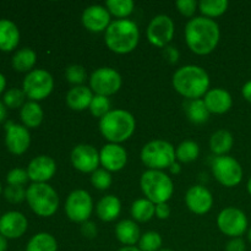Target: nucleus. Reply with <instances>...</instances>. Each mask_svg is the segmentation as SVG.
<instances>
[{"label": "nucleus", "mask_w": 251, "mask_h": 251, "mask_svg": "<svg viewBox=\"0 0 251 251\" xmlns=\"http://www.w3.org/2000/svg\"><path fill=\"white\" fill-rule=\"evenodd\" d=\"M100 161L108 172H119L126 166V150L118 144H107L100 151Z\"/></svg>", "instance_id": "17"}, {"label": "nucleus", "mask_w": 251, "mask_h": 251, "mask_svg": "<svg viewBox=\"0 0 251 251\" xmlns=\"http://www.w3.org/2000/svg\"><path fill=\"white\" fill-rule=\"evenodd\" d=\"M20 42V31L16 25L6 19L0 20V50L11 51Z\"/></svg>", "instance_id": "24"}, {"label": "nucleus", "mask_w": 251, "mask_h": 251, "mask_svg": "<svg viewBox=\"0 0 251 251\" xmlns=\"http://www.w3.org/2000/svg\"><path fill=\"white\" fill-rule=\"evenodd\" d=\"M1 191H2V188H1V183H0V194H1Z\"/></svg>", "instance_id": "56"}, {"label": "nucleus", "mask_w": 251, "mask_h": 251, "mask_svg": "<svg viewBox=\"0 0 251 251\" xmlns=\"http://www.w3.org/2000/svg\"><path fill=\"white\" fill-rule=\"evenodd\" d=\"M229 2L227 0H201L199 2V9H200L202 16L207 19H215L220 17L227 11Z\"/></svg>", "instance_id": "32"}, {"label": "nucleus", "mask_w": 251, "mask_h": 251, "mask_svg": "<svg viewBox=\"0 0 251 251\" xmlns=\"http://www.w3.org/2000/svg\"><path fill=\"white\" fill-rule=\"evenodd\" d=\"M248 238H249V242L251 243V229L249 230V234H248Z\"/></svg>", "instance_id": "54"}, {"label": "nucleus", "mask_w": 251, "mask_h": 251, "mask_svg": "<svg viewBox=\"0 0 251 251\" xmlns=\"http://www.w3.org/2000/svg\"><path fill=\"white\" fill-rule=\"evenodd\" d=\"M122 76L112 68H100L93 71L90 77V88L98 96L115 95L122 87Z\"/></svg>", "instance_id": "11"}, {"label": "nucleus", "mask_w": 251, "mask_h": 251, "mask_svg": "<svg viewBox=\"0 0 251 251\" xmlns=\"http://www.w3.org/2000/svg\"><path fill=\"white\" fill-rule=\"evenodd\" d=\"M141 161L149 169L163 171L176 162V154L173 145L164 140H153L141 150Z\"/></svg>", "instance_id": "7"}, {"label": "nucleus", "mask_w": 251, "mask_h": 251, "mask_svg": "<svg viewBox=\"0 0 251 251\" xmlns=\"http://www.w3.org/2000/svg\"><path fill=\"white\" fill-rule=\"evenodd\" d=\"M27 218L17 211H10L0 217V234L9 239L22 237L27 230Z\"/></svg>", "instance_id": "20"}, {"label": "nucleus", "mask_w": 251, "mask_h": 251, "mask_svg": "<svg viewBox=\"0 0 251 251\" xmlns=\"http://www.w3.org/2000/svg\"><path fill=\"white\" fill-rule=\"evenodd\" d=\"M140 186L147 200L154 205L167 202L174 193L173 180L163 171L149 169L144 172L140 179Z\"/></svg>", "instance_id": "5"}, {"label": "nucleus", "mask_w": 251, "mask_h": 251, "mask_svg": "<svg viewBox=\"0 0 251 251\" xmlns=\"http://www.w3.org/2000/svg\"><path fill=\"white\" fill-rule=\"evenodd\" d=\"M91 183L98 190H107L110 188L113 183L110 172L105 171L104 168H98L91 176Z\"/></svg>", "instance_id": "37"}, {"label": "nucleus", "mask_w": 251, "mask_h": 251, "mask_svg": "<svg viewBox=\"0 0 251 251\" xmlns=\"http://www.w3.org/2000/svg\"><path fill=\"white\" fill-rule=\"evenodd\" d=\"M186 117L194 124H203L208 120L211 113L208 112L203 100H188L184 103Z\"/></svg>", "instance_id": "26"}, {"label": "nucleus", "mask_w": 251, "mask_h": 251, "mask_svg": "<svg viewBox=\"0 0 251 251\" xmlns=\"http://www.w3.org/2000/svg\"><path fill=\"white\" fill-rule=\"evenodd\" d=\"M118 251H141V250L136 247H123Z\"/></svg>", "instance_id": "52"}, {"label": "nucleus", "mask_w": 251, "mask_h": 251, "mask_svg": "<svg viewBox=\"0 0 251 251\" xmlns=\"http://www.w3.org/2000/svg\"><path fill=\"white\" fill-rule=\"evenodd\" d=\"M247 188H248V191H249V194H250V195H251V176H250L249 181H248V185H247Z\"/></svg>", "instance_id": "53"}, {"label": "nucleus", "mask_w": 251, "mask_h": 251, "mask_svg": "<svg viewBox=\"0 0 251 251\" xmlns=\"http://www.w3.org/2000/svg\"><path fill=\"white\" fill-rule=\"evenodd\" d=\"M234 139L228 130H218L211 136L210 149L218 156H226L232 150Z\"/></svg>", "instance_id": "27"}, {"label": "nucleus", "mask_w": 251, "mask_h": 251, "mask_svg": "<svg viewBox=\"0 0 251 251\" xmlns=\"http://www.w3.org/2000/svg\"><path fill=\"white\" fill-rule=\"evenodd\" d=\"M71 163L81 173H93L100 166V152L92 145L81 144L71 151Z\"/></svg>", "instance_id": "14"}, {"label": "nucleus", "mask_w": 251, "mask_h": 251, "mask_svg": "<svg viewBox=\"0 0 251 251\" xmlns=\"http://www.w3.org/2000/svg\"><path fill=\"white\" fill-rule=\"evenodd\" d=\"M169 169H171V172L173 174H179L181 171V167H180V164L176 163V162H174V163L169 167Z\"/></svg>", "instance_id": "49"}, {"label": "nucleus", "mask_w": 251, "mask_h": 251, "mask_svg": "<svg viewBox=\"0 0 251 251\" xmlns=\"http://www.w3.org/2000/svg\"><path fill=\"white\" fill-rule=\"evenodd\" d=\"M122 212V202L114 195H107L97 203V216L103 222H112L117 220Z\"/></svg>", "instance_id": "25"}, {"label": "nucleus", "mask_w": 251, "mask_h": 251, "mask_svg": "<svg viewBox=\"0 0 251 251\" xmlns=\"http://www.w3.org/2000/svg\"><path fill=\"white\" fill-rule=\"evenodd\" d=\"M20 117L25 126L34 129V127H38L43 122V110L38 103L31 100V102L25 103L24 107L21 108Z\"/></svg>", "instance_id": "28"}, {"label": "nucleus", "mask_w": 251, "mask_h": 251, "mask_svg": "<svg viewBox=\"0 0 251 251\" xmlns=\"http://www.w3.org/2000/svg\"><path fill=\"white\" fill-rule=\"evenodd\" d=\"M37 60V54L31 48H22L12 56V66L19 73H26L34 66Z\"/></svg>", "instance_id": "31"}, {"label": "nucleus", "mask_w": 251, "mask_h": 251, "mask_svg": "<svg viewBox=\"0 0 251 251\" xmlns=\"http://www.w3.org/2000/svg\"><path fill=\"white\" fill-rule=\"evenodd\" d=\"M65 77L73 85L82 86V83L86 81L87 75H86V70L83 66L75 64V65H70L66 69Z\"/></svg>", "instance_id": "39"}, {"label": "nucleus", "mask_w": 251, "mask_h": 251, "mask_svg": "<svg viewBox=\"0 0 251 251\" xmlns=\"http://www.w3.org/2000/svg\"><path fill=\"white\" fill-rule=\"evenodd\" d=\"M217 226L225 235L240 238L248 229L247 215L239 208L227 207L218 215Z\"/></svg>", "instance_id": "12"}, {"label": "nucleus", "mask_w": 251, "mask_h": 251, "mask_svg": "<svg viewBox=\"0 0 251 251\" xmlns=\"http://www.w3.org/2000/svg\"><path fill=\"white\" fill-rule=\"evenodd\" d=\"M173 87L186 100H200L208 92L210 77L205 69L198 65H185L174 73Z\"/></svg>", "instance_id": "2"}, {"label": "nucleus", "mask_w": 251, "mask_h": 251, "mask_svg": "<svg viewBox=\"0 0 251 251\" xmlns=\"http://www.w3.org/2000/svg\"><path fill=\"white\" fill-rule=\"evenodd\" d=\"M54 88L53 76L43 69H36L29 71L22 83V91L26 97L37 102L48 97Z\"/></svg>", "instance_id": "8"}, {"label": "nucleus", "mask_w": 251, "mask_h": 251, "mask_svg": "<svg viewBox=\"0 0 251 251\" xmlns=\"http://www.w3.org/2000/svg\"><path fill=\"white\" fill-rule=\"evenodd\" d=\"M176 159L181 163H190L198 159L199 154H200V147L195 141H190L186 140L183 141L176 150Z\"/></svg>", "instance_id": "33"}, {"label": "nucleus", "mask_w": 251, "mask_h": 251, "mask_svg": "<svg viewBox=\"0 0 251 251\" xmlns=\"http://www.w3.org/2000/svg\"><path fill=\"white\" fill-rule=\"evenodd\" d=\"M247 245L242 238H232L226 245V251H245Z\"/></svg>", "instance_id": "44"}, {"label": "nucleus", "mask_w": 251, "mask_h": 251, "mask_svg": "<svg viewBox=\"0 0 251 251\" xmlns=\"http://www.w3.org/2000/svg\"><path fill=\"white\" fill-rule=\"evenodd\" d=\"M104 39L108 48L114 53H131L139 44V27L131 20H117L109 25Z\"/></svg>", "instance_id": "3"}, {"label": "nucleus", "mask_w": 251, "mask_h": 251, "mask_svg": "<svg viewBox=\"0 0 251 251\" xmlns=\"http://www.w3.org/2000/svg\"><path fill=\"white\" fill-rule=\"evenodd\" d=\"M163 53L167 60H168L171 64H176V61L179 60V56H180L178 49L173 46H167L166 48H164Z\"/></svg>", "instance_id": "45"}, {"label": "nucleus", "mask_w": 251, "mask_h": 251, "mask_svg": "<svg viewBox=\"0 0 251 251\" xmlns=\"http://www.w3.org/2000/svg\"><path fill=\"white\" fill-rule=\"evenodd\" d=\"M26 200L31 210L41 217H50L58 211L56 191L47 183H33L26 190Z\"/></svg>", "instance_id": "6"}, {"label": "nucleus", "mask_w": 251, "mask_h": 251, "mask_svg": "<svg viewBox=\"0 0 251 251\" xmlns=\"http://www.w3.org/2000/svg\"><path fill=\"white\" fill-rule=\"evenodd\" d=\"M162 237L157 232H146L139 240V249L141 251H159L162 247Z\"/></svg>", "instance_id": "35"}, {"label": "nucleus", "mask_w": 251, "mask_h": 251, "mask_svg": "<svg viewBox=\"0 0 251 251\" xmlns=\"http://www.w3.org/2000/svg\"><path fill=\"white\" fill-rule=\"evenodd\" d=\"M90 112L95 118H100L102 119L105 114L110 112V100L108 97L104 96H93V100L90 104Z\"/></svg>", "instance_id": "36"}, {"label": "nucleus", "mask_w": 251, "mask_h": 251, "mask_svg": "<svg viewBox=\"0 0 251 251\" xmlns=\"http://www.w3.org/2000/svg\"><path fill=\"white\" fill-rule=\"evenodd\" d=\"M105 7L109 14L124 20L132 14L135 4L132 0H107Z\"/></svg>", "instance_id": "34"}, {"label": "nucleus", "mask_w": 251, "mask_h": 251, "mask_svg": "<svg viewBox=\"0 0 251 251\" xmlns=\"http://www.w3.org/2000/svg\"><path fill=\"white\" fill-rule=\"evenodd\" d=\"M208 112L213 114H225L232 108L233 100L228 91L223 88H212L208 91L203 98Z\"/></svg>", "instance_id": "21"}, {"label": "nucleus", "mask_w": 251, "mask_h": 251, "mask_svg": "<svg viewBox=\"0 0 251 251\" xmlns=\"http://www.w3.org/2000/svg\"><path fill=\"white\" fill-rule=\"evenodd\" d=\"M110 24V14L105 6L91 5L82 12V25L88 31L95 33L107 31Z\"/></svg>", "instance_id": "19"}, {"label": "nucleus", "mask_w": 251, "mask_h": 251, "mask_svg": "<svg viewBox=\"0 0 251 251\" xmlns=\"http://www.w3.org/2000/svg\"><path fill=\"white\" fill-rule=\"evenodd\" d=\"M28 173L27 171L21 168H15L7 173L6 180L9 183V185H19L22 186L28 181Z\"/></svg>", "instance_id": "41"}, {"label": "nucleus", "mask_w": 251, "mask_h": 251, "mask_svg": "<svg viewBox=\"0 0 251 251\" xmlns=\"http://www.w3.org/2000/svg\"><path fill=\"white\" fill-rule=\"evenodd\" d=\"M7 249V240L4 235L0 234V251H6Z\"/></svg>", "instance_id": "50"}, {"label": "nucleus", "mask_w": 251, "mask_h": 251, "mask_svg": "<svg viewBox=\"0 0 251 251\" xmlns=\"http://www.w3.org/2000/svg\"><path fill=\"white\" fill-rule=\"evenodd\" d=\"M174 31L173 20L167 15H158L151 20L147 27V39L152 46L166 48L173 39Z\"/></svg>", "instance_id": "13"}, {"label": "nucleus", "mask_w": 251, "mask_h": 251, "mask_svg": "<svg viewBox=\"0 0 251 251\" xmlns=\"http://www.w3.org/2000/svg\"><path fill=\"white\" fill-rule=\"evenodd\" d=\"M212 173L216 180L226 188H234L243 180V168L230 156H218L212 162Z\"/></svg>", "instance_id": "9"}, {"label": "nucleus", "mask_w": 251, "mask_h": 251, "mask_svg": "<svg viewBox=\"0 0 251 251\" xmlns=\"http://www.w3.org/2000/svg\"><path fill=\"white\" fill-rule=\"evenodd\" d=\"M5 86H6V80H5V76L0 73V93L4 91Z\"/></svg>", "instance_id": "51"}, {"label": "nucleus", "mask_w": 251, "mask_h": 251, "mask_svg": "<svg viewBox=\"0 0 251 251\" xmlns=\"http://www.w3.org/2000/svg\"><path fill=\"white\" fill-rule=\"evenodd\" d=\"M156 216L159 220H167L171 216V207L168 206V203L164 202L156 205Z\"/></svg>", "instance_id": "46"}, {"label": "nucleus", "mask_w": 251, "mask_h": 251, "mask_svg": "<svg viewBox=\"0 0 251 251\" xmlns=\"http://www.w3.org/2000/svg\"><path fill=\"white\" fill-rule=\"evenodd\" d=\"M56 172V163L51 157L42 154L29 162L27 167L28 178L33 183H47L54 176Z\"/></svg>", "instance_id": "18"}, {"label": "nucleus", "mask_w": 251, "mask_h": 251, "mask_svg": "<svg viewBox=\"0 0 251 251\" xmlns=\"http://www.w3.org/2000/svg\"><path fill=\"white\" fill-rule=\"evenodd\" d=\"M115 237L125 247H134L141 238L139 226L131 220L120 221L115 227Z\"/></svg>", "instance_id": "23"}, {"label": "nucleus", "mask_w": 251, "mask_h": 251, "mask_svg": "<svg viewBox=\"0 0 251 251\" xmlns=\"http://www.w3.org/2000/svg\"><path fill=\"white\" fill-rule=\"evenodd\" d=\"M221 32L217 22L205 16L194 17L185 26V41L191 51L198 55L212 53L220 42Z\"/></svg>", "instance_id": "1"}, {"label": "nucleus", "mask_w": 251, "mask_h": 251, "mask_svg": "<svg viewBox=\"0 0 251 251\" xmlns=\"http://www.w3.org/2000/svg\"><path fill=\"white\" fill-rule=\"evenodd\" d=\"M5 199L11 203H20L26 199V190L24 186L9 185L4 190Z\"/></svg>", "instance_id": "40"}, {"label": "nucleus", "mask_w": 251, "mask_h": 251, "mask_svg": "<svg viewBox=\"0 0 251 251\" xmlns=\"http://www.w3.org/2000/svg\"><path fill=\"white\" fill-rule=\"evenodd\" d=\"M5 118H6V107H5L4 102L0 100V123L4 122Z\"/></svg>", "instance_id": "48"}, {"label": "nucleus", "mask_w": 251, "mask_h": 251, "mask_svg": "<svg viewBox=\"0 0 251 251\" xmlns=\"http://www.w3.org/2000/svg\"><path fill=\"white\" fill-rule=\"evenodd\" d=\"M93 211V201L90 194L82 189L70 193L65 201V213L70 221L75 223H85Z\"/></svg>", "instance_id": "10"}, {"label": "nucleus", "mask_w": 251, "mask_h": 251, "mask_svg": "<svg viewBox=\"0 0 251 251\" xmlns=\"http://www.w3.org/2000/svg\"><path fill=\"white\" fill-rule=\"evenodd\" d=\"M156 215V205L150 200L145 199H139L134 201L131 206V216L137 222H149L152 217Z\"/></svg>", "instance_id": "29"}, {"label": "nucleus", "mask_w": 251, "mask_h": 251, "mask_svg": "<svg viewBox=\"0 0 251 251\" xmlns=\"http://www.w3.org/2000/svg\"><path fill=\"white\" fill-rule=\"evenodd\" d=\"M81 233H82L83 237L87 238V239H93V238L97 237L98 229L97 227H96L95 223L87 221V222L82 223V226H81Z\"/></svg>", "instance_id": "43"}, {"label": "nucleus", "mask_w": 251, "mask_h": 251, "mask_svg": "<svg viewBox=\"0 0 251 251\" xmlns=\"http://www.w3.org/2000/svg\"><path fill=\"white\" fill-rule=\"evenodd\" d=\"M93 100L92 90L86 86H75L66 95V104L73 110H85L90 108Z\"/></svg>", "instance_id": "22"}, {"label": "nucleus", "mask_w": 251, "mask_h": 251, "mask_svg": "<svg viewBox=\"0 0 251 251\" xmlns=\"http://www.w3.org/2000/svg\"><path fill=\"white\" fill-rule=\"evenodd\" d=\"M242 95H243V97L248 100V102L251 103V81H248V82L243 86Z\"/></svg>", "instance_id": "47"}, {"label": "nucleus", "mask_w": 251, "mask_h": 251, "mask_svg": "<svg viewBox=\"0 0 251 251\" xmlns=\"http://www.w3.org/2000/svg\"><path fill=\"white\" fill-rule=\"evenodd\" d=\"M25 92L19 88H11L4 95V104L7 108H20L25 104Z\"/></svg>", "instance_id": "38"}, {"label": "nucleus", "mask_w": 251, "mask_h": 251, "mask_svg": "<svg viewBox=\"0 0 251 251\" xmlns=\"http://www.w3.org/2000/svg\"><path fill=\"white\" fill-rule=\"evenodd\" d=\"M136 122L131 113L124 109L110 110L100 119V131L109 144H122L132 136Z\"/></svg>", "instance_id": "4"}, {"label": "nucleus", "mask_w": 251, "mask_h": 251, "mask_svg": "<svg viewBox=\"0 0 251 251\" xmlns=\"http://www.w3.org/2000/svg\"><path fill=\"white\" fill-rule=\"evenodd\" d=\"M176 6L178 7L179 12L186 17H191L196 11L198 2L195 0H178L176 2Z\"/></svg>", "instance_id": "42"}, {"label": "nucleus", "mask_w": 251, "mask_h": 251, "mask_svg": "<svg viewBox=\"0 0 251 251\" xmlns=\"http://www.w3.org/2000/svg\"><path fill=\"white\" fill-rule=\"evenodd\" d=\"M26 251H58V243L53 235L42 232L29 239Z\"/></svg>", "instance_id": "30"}, {"label": "nucleus", "mask_w": 251, "mask_h": 251, "mask_svg": "<svg viewBox=\"0 0 251 251\" xmlns=\"http://www.w3.org/2000/svg\"><path fill=\"white\" fill-rule=\"evenodd\" d=\"M185 203L189 210L195 215H205L212 208V194L205 186L194 185L186 191Z\"/></svg>", "instance_id": "16"}, {"label": "nucleus", "mask_w": 251, "mask_h": 251, "mask_svg": "<svg viewBox=\"0 0 251 251\" xmlns=\"http://www.w3.org/2000/svg\"><path fill=\"white\" fill-rule=\"evenodd\" d=\"M5 145L7 150L14 154H22L28 150L31 144V135L27 127L24 125L15 124L12 122H7L5 124Z\"/></svg>", "instance_id": "15"}, {"label": "nucleus", "mask_w": 251, "mask_h": 251, "mask_svg": "<svg viewBox=\"0 0 251 251\" xmlns=\"http://www.w3.org/2000/svg\"><path fill=\"white\" fill-rule=\"evenodd\" d=\"M159 251H173V250H171V249H161Z\"/></svg>", "instance_id": "55"}]
</instances>
